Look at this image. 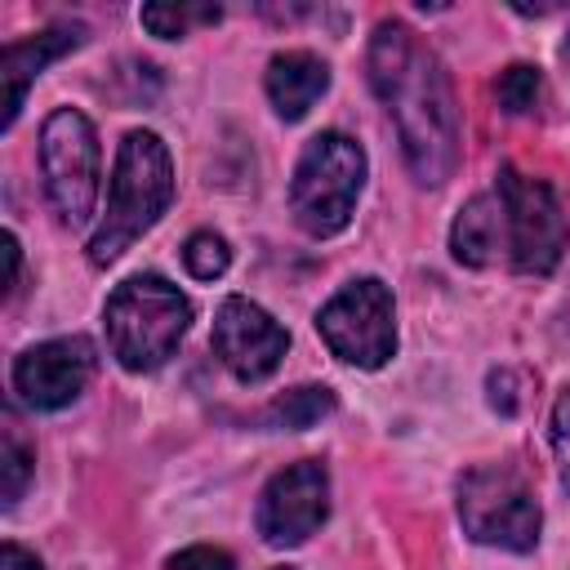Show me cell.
<instances>
[{"label": "cell", "instance_id": "1", "mask_svg": "<svg viewBox=\"0 0 570 570\" xmlns=\"http://www.w3.org/2000/svg\"><path fill=\"white\" fill-rule=\"evenodd\" d=\"M370 85L387 107L405 165L423 187H441L459 169V102L441 58L396 18L370 36Z\"/></svg>", "mask_w": 570, "mask_h": 570}, {"label": "cell", "instance_id": "2", "mask_svg": "<svg viewBox=\"0 0 570 570\" xmlns=\"http://www.w3.org/2000/svg\"><path fill=\"white\" fill-rule=\"evenodd\" d=\"M174 200V160L169 147L151 129H129L120 138L111 187H107V214L98 232L89 236V263L107 267L116 263L142 232L156 227V218Z\"/></svg>", "mask_w": 570, "mask_h": 570}, {"label": "cell", "instance_id": "3", "mask_svg": "<svg viewBox=\"0 0 570 570\" xmlns=\"http://www.w3.org/2000/svg\"><path fill=\"white\" fill-rule=\"evenodd\" d=\"M102 325H107L111 356L129 374H151L178 352L191 325V303L174 281L156 272H138L111 289L102 307Z\"/></svg>", "mask_w": 570, "mask_h": 570}, {"label": "cell", "instance_id": "4", "mask_svg": "<svg viewBox=\"0 0 570 570\" xmlns=\"http://www.w3.org/2000/svg\"><path fill=\"white\" fill-rule=\"evenodd\" d=\"M361 187H365V151H361V142L338 134V129H325L303 147V156L294 165L289 214L316 240L338 236L352 223Z\"/></svg>", "mask_w": 570, "mask_h": 570}, {"label": "cell", "instance_id": "5", "mask_svg": "<svg viewBox=\"0 0 570 570\" xmlns=\"http://www.w3.org/2000/svg\"><path fill=\"white\" fill-rule=\"evenodd\" d=\"M494 196L503 209V263L525 276H548L561 263V249L570 236L557 191L543 178H530V174L503 165Z\"/></svg>", "mask_w": 570, "mask_h": 570}, {"label": "cell", "instance_id": "6", "mask_svg": "<svg viewBox=\"0 0 570 570\" xmlns=\"http://www.w3.org/2000/svg\"><path fill=\"white\" fill-rule=\"evenodd\" d=\"M40 174L58 223L85 227L98 205V134L85 111L58 107L40 125Z\"/></svg>", "mask_w": 570, "mask_h": 570}, {"label": "cell", "instance_id": "7", "mask_svg": "<svg viewBox=\"0 0 570 570\" xmlns=\"http://www.w3.org/2000/svg\"><path fill=\"white\" fill-rule=\"evenodd\" d=\"M459 521H463L468 539H476L485 548H503V552H530L543 530V512H539L530 485L499 463L463 472Z\"/></svg>", "mask_w": 570, "mask_h": 570}, {"label": "cell", "instance_id": "8", "mask_svg": "<svg viewBox=\"0 0 570 570\" xmlns=\"http://www.w3.org/2000/svg\"><path fill=\"white\" fill-rule=\"evenodd\" d=\"M316 330L325 338V347L356 365V370H379L392 361L396 352V307H392V289L374 276L347 281L321 312H316Z\"/></svg>", "mask_w": 570, "mask_h": 570}, {"label": "cell", "instance_id": "9", "mask_svg": "<svg viewBox=\"0 0 570 570\" xmlns=\"http://www.w3.org/2000/svg\"><path fill=\"white\" fill-rule=\"evenodd\" d=\"M325 517H330V472L321 459H298L263 485L254 525H258L263 543L298 548L303 539H312L321 530Z\"/></svg>", "mask_w": 570, "mask_h": 570}, {"label": "cell", "instance_id": "10", "mask_svg": "<svg viewBox=\"0 0 570 570\" xmlns=\"http://www.w3.org/2000/svg\"><path fill=\"white\" fill-rule=\"evenodd\" d=\"M94 365H98V356L85 334L45 338L13 361V392L31 410H62L89 387Z\"/></svg>", "mask_w": 570, "mask_h": 570}, {"label": "cell", "instance_id": "11", "mask_svg": "<svg viewBox=\"0 0 570 570\" xmlns=\"http://www.w3.org/2000/svg\"><path fill=\"white\" fill-rule=\"evenodd\" d=\"M214 356L240 379V383H263L267 374H276V365L285 361L289 334L249 298L232 294L223 298L218 316H214Z\"/></svg>", "mask_w": 570, "mask_h": 570}, {"label": "cell", "instance_id": "12", "mask_svg": "<svg viewBox=\"0 0 570 570\" xmlns=\"http://www.w3.org/2000/svg\"><path fill=\"white\" fill-rule=\"evenodd\" d=\"M85 40V27H49L40 36H27V40H13L4 45L0 53V94H4V129L18 120L22 111V98H27V85L62 53H71L76 45Z\"/></svg>", "mask_w": 570, "mask_h": 570}, {"label": "cell", "instance_id": "13", "mask_svg": "<svg viewBox=\"0 0 570 570\" xmlns=\"http://www.w3.org/2000/svg\"><path fill=\"white\" fill-rule=\"evenodd\" d=\"M325 89H330V67L307 49H285L267 62V98L281 120H303Z\"/></svg>", "mask_w": 570, "mask_h": 570}, {"label": "cell", "instance_id": "14", "mask_svg": "<svg viewBox=\"0 0 570 570\" xmlns=\"http://www.w3.org/2000/svg\"><path fill=\"white\" fill-rule=\"evenodd\" d=\"M450 254L463 267H494L503 258V209L494 191H481L459 209L450 227Z\"/></svg>", "mask_w": 570, "mask_h": 570}, {"label": "cell", "instance_id": "15", "mask_svg": "<svg viewBox=\"0 0 570 570\" xmlns=\"http://www.w3.org/2000/svg\"><path fill=\"white\" fill-rule=\"evenodd\" d=\"M325 414H334V392H330V387L307 383V387H294V392L276 396V401H272V410H267V423H272V428L303 432V428H316Z\"/></svg>", "mask_w": 570, "mask_h": 570}, {"label": "cell", "instance_id": "16", "mask_svg": "<svg viewBox=\"0 0 570 570\" xmlns=\"http://www.w3.org/2000/svg\"><path fill=\"white\" fill-rule=\"evenodd\" d=\"M218 18H223L218 4H142V9H138V22H142L151 36H160V40H178V36H187L191 27L218 22Z\"/></svg>", "mask_w": 570, "mask_h": 570}, {"label": "cell", "instance_id": "17", "mask_svg": "<svg viewBox=\"0 0 570 570\" xmlns=\"http://www.w3.org/2000/svg\"><path fill=\"white\" fill-rule=\"evenodd\" d=\"M183 263H187V272H191L196 281H214V276L227 272L232 249H227V240H223L218 232H196V236H187V245H183Z\"/></svg>", "mask_w": 570, "mask_h": 570}, {"label": "cell", "instance_id": "18", "mask_svg": "<svg viewBox=\"0 0 570 570\" xmlns=\"http://www.w3.org/2000/svg\"><path fill=\"white\" fill-rule=\"evenodd\" d=\"M494 94H499V107H503L508 116H525V111L539 102V67L512 62V67L499 76Z\"/></svg>", "mask_w": 570, "mask_h": 570}, {"label": "cell", "instance_id": "19", "mask_svg": "<svg viewBox=\"0 0 570 570\" xmlns=\"http://www.w3.org/2000/svg\"><path fill=\"white\" fill-rule=\"evenodd\" d=\"M31 468H36V459H31V450L13 436V432H4V445H0V472H4V503H18L22 499V490H27V481H31Z\"/></svg>", "mask_w": 570, "mask_h": 570}, {"label": "cell", "instance_id": "20", "mask_svg": "<svg viewBox=\"0 0 570 570\" xmlns=\"http://www.w3.org/2000/svg\"><path fill=\"white\" fill-rule=\"evenodd\" d=\"M552 454L561 468V481L570 485V383L557 392L552 401Z\"/></svg>", "mask_w": 570, "mask_h": 570}, {"label": "cell", "instance_id": "21", "mask_svg": "<svg viewBox=\"0 0 570 570\" xmlns=\"http://www.w3.org/2000/svg\"><path fill=\"white\" fill-rule=\"evenodd\" d=\"M165 570H236L232 557L223 548H209V543H196V548H183L165 561Z\"/></svg>", "mask_w": 570, "mask_h": 570}, {"label": "cell", "instance_id": "22", "mask_svg": "<svg viewBox=\"0 0 570 570\" xmlns=\"http://www.w3.org/2000/svg\"><path fill=\"white\" fill-rule=\"evenodd\" d=\"M485 387H490V405L499 414H517L521 410V392H517V374L512 370H494Z\"/></svg>", "mask_w": 570, "mask_h": 570}, {"label": "cell", "instance_id": "23", "mask_svg": "<svg viewBox=\"0 0 570 570\" xmlns=\"http://www.w3.org/2000/svg\"><path fill=\"white\" fill-rule=\"evenodd\" d=\"M0 570H45L36 552H27L22 543H4L0 548Z\"/></svg>", "mask_w": 570, "mask_h": 570}, {"label": "cell", "instance_id": "24", "mask_svg": "<svg viewBox=\"0 0 570 570\" xmlns=\"http://www.w3.org/2000/svg\"><path fill=\"white\" fill-rule=\"evenodd\" d=\"M4 258H9V276H4V289L13 294L18 289V267H22V254H18V236L4 232Z\"/></svg>", "mask_w": 570, "mask_h": 570}, {"label": "cell", "instance_id": "25", "mask_svg": "<svg viewBox=\"0 0 570 570\" xmlns=\"http://www.w3.org/2000/svg\"><path fill=\"white\" fill-rule=\"evenodd\" d=\"M557 330L570 338V289H566V298H561V307H557Z\"/></svg>", "mask_w": 570, "mask_h": 570}, {"label": "cell", "instance_id": "26", "mask_svg": "<svg viewBox=\"0 0 570 570\" xmlns=\"http://www.w3.org/2000/svg\"><path fill=\"white\" fill-rule=\"evenodd\" d=\"M561 62H566V71H570V36L561 40Z\"/></svg>", "mask_w": 570, "mask_h": 570}, {"label": "cell", "instance_id": "27", "mask_svg": "<svg viewBox=\"0 0 570 570\" xmlns=\"http://www.w3.org/2000/svg\"><path fill=\"white\" fill-rule=\"evenodd\" d=\"M272 570H289V566H272Z\"/></svg>", "mask_w": 570, "mask_h": 570}]
</instances>
